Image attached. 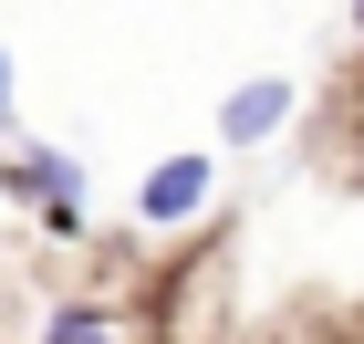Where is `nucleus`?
I'll return each instance as SVG.
<instances>
[{"label":"nucleus","instance_id":"1","mask_svg":"<svg viewBox=\"0 0 364 344\" xmlns=\"http://www.w3.org/2000/svg\"><path fill=\"white\" fill-rule=\"evenodd\" d=\"M208 188H219V167H208V157H167V167L146 177V199H136V209L167 229V219H188V209H208Z\"/></svg>","mask_w":364,"mask_h":344},{"label":"nucleus","instance_id":"2","mask_svg":"<svg viewBox=\"0 0 364 344\" xmlns=\"http://www.w3.org/2000/svg\"><path fill=\"white\" fill-rule=\"evenodd\" d=\"M281 115H291V84H281V73H260V84H240V94H229L219 136H229V146H250V136H271Z\"/></svg>","mask_w":364,"mask_h":344},{"label":"nucleus","instance_id":"3","mask_svg":"<svg viewBox=\"0 0 364 344\" xmlns=\"http://www.w3.org/2000/svg\"><path fill=\"white\" fill-rule=\"evenodd\" d=\"M42 344H125V334H114V313L73 303V313H53V334H42Z\"/></svg>","mask_w":364,"mask_h":344},{"label":"nucleus","instance_id":"4","mask_svg":"<svg viewBox=\"0 0 364 344\" xmlns=\"http://www.w3.org/2000/svg\"><path fill=\"white\" fill-rule=\"evenodd\" d=\"M21 188H42V199H73V167H63L53 146H31V157H21Z\"/></svg>","mask_w":364,"mask_h":344},{"label":"nucleus","instance_id":"5","mask_svg":"<svg viewBox=\"0 0 364 344\" xmlns=\"http://www.w3.org/2000/svg\"><path fill=\"white\" fill-rule=\"evenodd\" d=\"M0 94H11V63H0Z\"/></svg>","mask_w":364,"mask_h":344},{"label":"nucleus","instance_id":"6","mask_svg":"<svg viewBox=\"0 0 364 344\" xmlns=\"http://www.w3.org/2000/svg\"><path fill=\"white\" fill-rule=\"evenodd\" d=\"M354 21H364V0H354Z\"/></svg>","mask_w":364,"mask_h":344}]
</instances>
